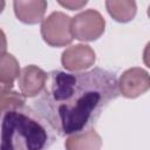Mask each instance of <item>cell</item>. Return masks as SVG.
Listing matches in <instances>:
<instances>
[{
	"label": "cell",
	"instance_id": "9c48e42d",
	"mask_svg": "<svg viewBox=\"0 0 150 150\" xmlns=\"http://www.w3.org/2000/svg\"><path fill=\"white\" fill-rule=\"evenodd\" d=\"M102 138L95 130L81 131L66 139V150H101Z\"/></svg>",
	"mask_w": 150,
	"mask_h": 150
},
{
	"label": "cell",
	"instance_id": "6da1fadb",
	"mask_svg": "<svg viewBox=\"0 0 150 150\" xmlns=\"http://www.w3.org/2000/svg\"><path fill=\"white\" fill-rule=\"evenodd\" d=\"M36 112L59 135H73L90 128L118 95L115 74L94 68L84 73L54 70L48 74Z\"/></svg>",
	"mask_w": 150,
	"mask_h": 150
},
{
	"label": "cell",
	"instance_id": "8992f818",
	"mask_svg": "<svg viewBox=\"0 0 150 150\" xmlns=\"http://www.w3.org/2000/svg\"><path fill=\"white\" fill-rule=\"evenodd\" d=\"M96 60L94 49L88 45H74L68 47L61 56L62 66L69 71H80L90 68Z\"/></svg>",
	"mask_w": 150,
	"mask_h": 150
},
{
	"label": "cell",
	"instance_id": "9a60e30c",
	"mask_svg": "<svg viewBox=\"0 0 150 150\" xmlns=\"http://www.w3.org/2000/svg\"><path fill=\"white\" fill-rule=\"evenodd\" d=\"M5 1H2V0H0V13L4 11V8H5Z\"/></svg>",
	"mask_w": 150,
	"mask_h": 150
},
{
	"label": "cell",
	"instance_id": "7a4b0ae2",
	"mask_svg": "<svg viewBox=\"0 0 150 150\" xmlns=\"http://www.w3.org/2000/svg\"><path fill=\"white\" fill-rule=\"evenodd\" d=\"M53 136L47 122L30 109H16L1 116L0 150H48Z\"/></svg>",
	"mask_w": 150,
	"mask_h": 150
},
{
	"label": "cell",
	"instance_id": "7c38bea8",
	"mask_svg": "<svg viewBox=\"0 0 150 150\" xmlns=\"http://www.w3.org/2000/svg\"><path fill=\"white\" fill-rule=\"evenodd\" d=\"M20 66L18 60L9 53L0 55V83L13 87L15 79L20 75Z\"/></svg>",
	"mask_w": 150,
	"mask_h": 150
},
{
	"label": "cell",
	"instance_id": "ba28073f",
	"mask_svg": "<svg viewBox=\"0 0 150 150\" xmlns=\"http://www.w3.org/2000/svg\"><path fill=\"white\" fill-rule=\"evenodd\" d=\"M47 1L45 0H16L13 2L14 13L16 18L27 25H35L43 19L47 9Z\"/></svg>",
	"mask_w": 150,
	"mask_h": 150
},
{
	"label": "cell",
	"instance_id": "5b68a950",
	"mask_svg": "<svg viewBox=\"0 0 150 150\" xmlns=\"http://www.w3.org/2000/svg\"><path fill=\"white\" fill-rule=\"evenodd\" d=\"M149 87L150 79L148 71L138 67L125 70L117 81L118 93L128 98H135L143 95L148 91Z\"/></svg>",
	"mask_w": 150,
	"mask_h": 150
},
{
	"label": "cell",
	"instance_id": "277c9868",
	"mask_svg": "<svg viewBox=\"0 0 150 150\" xmlns=\"http://www.w3.org/2000/svg\"><path fill=\"white\" fill-rule=\"evenodd\" d=\"M73 38L80 41H95L104 32L105 20L102 14L95 9H87L71 18Z\"/></svg>",
	"mask_w": 150,
	"mask_h": 150
},
{
	"label": "cell",
	"instance_id": "5bb4252c",
	"mask_svg": "<svg viewBox=\"0 0 150 150\" xmlns=\"http://www.w3.org/2000/svg\"><path fill=\"white\" fill-rule=\"evenodd\" d=\"M7 49V39L2 29H0V55L6 53Z\"/></svg>",
	"mask_w": 150,
	"mask_h": 150
},
{
	"label": "cell",
	"instance_id": "4fadbf2b",
	"mask_svg": "<svg viewBox=\"0 0 150 150\" xmlns=\"http://www.w3.org/2000/svg\"><path fill=\"white\" fill-rule=\"evenodd\" d=\"M59 5H61L62 7H66L70 11H76V9H81L83 6L87 5V1H79V0H68V1H59Z\"/></svg>",
	"mask_w": 150,
	"mask_h": 150
},
{
	"label": "cell",
	"instance_id": "8fae6325",
	"mask_svg": "<svg viewBox=\"0 0 150 150\" xmlns=\"http://www.w3.org/2000/svg\"><path fill=\"white\" fill-rule=\"evenodd\" d=\"M12 88L13 87L0 83V116L25 105L26 97L22 94L12 90Z\"/></svg>",
	"mask_w": 150,
	"mask_h": 150
},
{
	"label": "cell",
	"instance_id": "3957f363",
	"mask_svg": "<svg viewBox=\"0 0 150 150\" xmlns=\"http://www.w3.org/2000/svg\"><path fill=\"white\" fill-rule=\"evenodd\" d=\"M71 18L63 12H53L41 23V36L52 47H64L73 41Z\"/></svg>",
	"mask_w": 150,
	"mask_h": 150
},
{
	"label": "cell",
	"instance_id": "30bf717a",
	"mask_svg": "<svg viewBox=\"0 0 150 150\" xmlns=\"http://www.w3.org/2000/svg\"><path fill=\"white\" fill-rule=\"evenodd\" d=\"M108 13L117 22H129L136 15V2L131 0H108L105 1Z\"/></svg>",
	"mask_w": 150,
	"mask_h": 150
},
{
	"label": "cell",
	"instance_id": "52a82bcc",
	"mask_svg": "<svg viewBox=\"0 0 150 150\" xmlns=\"http://www.w3.org/2000/svg\"><path fill=\"white\" fill-rule=\"evenodd\" d=\"M48 74L41 68L29 64L25 67L19 75V87L25 97L38 96L45 88Z\"/></svg>",
	"mask_w": 150,
	"mask_h": 150
}]
</instances>
